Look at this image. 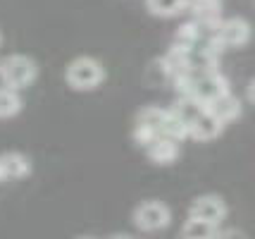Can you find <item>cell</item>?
<instances>
[{
	"mask_svg": "<svg viewBox=\"0 0 255 239\" xmlns=\"http://www.w3.org/2000/svg\"><path fill=\"white\" fill-rule=\"evenodd\" d=\"M81 239H91V237H81Z\"/></svg>",
	"mask_w": 255,
	"mask_h": 239,
	"instance_id": "22",
	"label": "cell"
},
{
	"mask_svg": "<svg viewBox=\"0 0 255 239\" xmlns=\"http://www.w3.org/2000/svg\"><path fill=\"white\" fill-rule=\"evenodd\" d=\"M0 172H2V180H24L31 175V160L17 151L2 153L0 156Z\"/></svg>",
	"mask_w": 255,
	"mask_h": 239,
	"instance_id": "8",
	"label": "cell"
},
{
	"mask_svg": "<svg viewBox=\"0 0 255 239\" xmlns=\"http://www.w3.org/2000/svg\"><path fill=\"white\" fill-rule=\"evenodd\" d=\"M248 101L255 103V79H251V84H248Z\"/></svg>",
	"mask_w": 255,
	"mask_h": 239,
	"instance_id": "18",
	"label": "cell"
},
{
	"mask_svg": "<svg viewBox=\"0 0 255 239\" xmlns=\"http://www.w3.org/2000/svg\"><path fill=\"white\" fill-rule=\"evenodd\" d=\"M172 220V211L162 201H143L133 208V223L143 232H157L165 230Z\"/></svg>",
	"mask_w": 255,
	"mask_h": 239,
	"instance_id": "3",
	"label": "cell"
},
{
	"mask_svg": "<svg viewBox=\"0 0 255 239\" xmlns=\"http://www.w3.org/2000/svg\"><path fill=\"white\" fill-rule=\"evenodd\" d=\"M215 239H246V235L236 228H227V230H217Z\"/></svg>",
	"mask_w": 255,
	"mask_h": 239,
	"instance_id": "17",
	"label": "cell"
},
{
	"mask_svg": "<svg viewBox=\"0 0 255 239\" xmlns=\"http://www.w3.org/2000/svg\"><path fill=\"white\" fill-rule=\"evenodd\" d=\"M208 110L227 127L229 122H234V120L241 117V101L229 91V93H224V96H220L217 101H212L210 105H208Z\"/></svg>",
	"mask_w": 255,
	"mask_h": 239,
	"instance_id": "9",
	"label": "cell"
},
{
	"mask_svg": "<svg viewBox=\"0 0 255 239\" xmlns=\"http://www.w3.org/2000/svg\"><path fill=\"white\" fill-rule=\"evenodd\" d=\"M112 239H131V237H124V235H120V237H112Z\"/></svg>",
	"mask_w": 255,
	"mask_h": 239,
	"instance_id": "19",
	"label": "cell"
},
{
	"mask_svg": "<svg viewBox=\"0 0 255 239\" xmlns=\"http://www.w3.org/2000/svg\"><path fill=\"white\" fill-rule=\"evenodd\" d=\"M0 182H2V172H0Z\"/></svg>",
	"mask_w": 255,
	"mask_h": 239,
	"instance_id": "20",
	"label": "cell"
},
{
	"mask_svg": "<svg viewBox=\"0 0 255 239\" xmlns=\"http://www.w3.org/2000/svg\"><path fill=\"white\" fill-rule=\"evenodd\" d=\"M186 12H191V19L217 29L222 22V0H189Z\"/></svg>",
	"mask_w": 255,
	"mask_h": 239,
	"instance_id": "6",
	"label": "cell"
},
{
	"mask_svg": "<svg viewBox=\"0 0 255 239\" xmlns=\"http://www.w3.org/2000/svg\"><path fill=\"white\" fill-rule=\"evenodd\" d=\"M169 110H172V113L177 115L179 120H181V122L191 129V125H193V122H196V120H198V117L205 113L208 108H205L203 103H198L196 98H191V96H179V101L174 103Z\"/></svg>",
	"mask_w": 255,
	"mask_h": 239,
	"instance_id": "12",
	"label": "cell"
},
{
	"mask_svg": "<svg viewBox=\"0 0 255 239\" xmlns=\"http://www.w3.org/2000/svg\"><path fill=\"white\" fill-rule=\"evenodd\" d=\"M189 218H198V220H205L210 225H220L224 218H227V204H224L222 196L217 194H203L198 196L189 208Z\"/></svg>",
	"mask_w": 255,
	"mask_h": 239,
	"instance_id": "5",
	"label": "cell"
},
{
	"mask_svg": "<svg viewBox=\"0 0 255 239\" xmlns=\"http://www.w3.org/2000/svg\"><path fill=\"white\" fill-rule=\"evenodd\" d=\"M0 43H2V34H0Z\"/></svg>",
	"mask_w": 255,
	"mask_h": 239,
	"instance_id": "21",
	"label": "cell"
},
{
	"mask_svg": "<svg viewBox=\"0 0 255 239\" xmlns=\"http://www.w3.org/2000/svg\"><path fill=\"white\" fill-rule=\"evenodd\" d=\"M143 151L155 165H172L179 158V141L169 137H155Z\"/></svg>",
	"mask_w": 255,
	"mask_h": 239,
	"instance_id": "7",
	"label": "cell"
},
{
	"mask_svg": "<svg viewBox=\"0 0 255 239\" xmlns=\"http://www.w3.org/2000/svg\"><path fill=\"white\" fill-rule=\"evenodd\" d=\"M186 2L189 0H145V7L155 17L169 19V17H177L181 12H186Z\"/></svg>",
	"mask_w": 255,
	"mask_h": 239,
	"instance_id": "13",
	"label": "cell"
},
{
	"mask_svg": "<svg viewBox=\"0 0 255 239\" xmlns=\"http://www.w3.org/2000/svg\"><path fill=\"white\" fill-rule=\"evenodd\" d=\"M162 137H169V139H174V141H184V139H189V127L169 110L165 120V127H162Z\"/></svg>",
	"mask_w": 255,
	"mask_h": 239,
	"instance_id": "16",
	"label": "cell"
},
{
	"mask_svg": "<svg viewBox=\"0 0 255 239\" xmlns=\"http://www.w3.org/2000/svg\"><path fill=\"white\" fill-rule=\"evenodd\" d=\"M253 36V26L248 19L244 17H229V19H222L217 31H215V41L220 43V48H241L251 41Z\"/></svg>",
	"mask_w": 255,
	"mask_h": 239,
	"instance_id": "4",
	"label": "cell"
},
{
	"mask_svg": "<svg viewBox=\"0 0 255 239\" xmlns=\"http://www.w3.org/2000/svg\"><path fill=\"white\" fill-rule=\"evenodd\" d=\"M19 110H22V98H19V93L7 89V86H2V89H0V120L14 117Z\"/></svg>",
	"mask_w": 255,
	"mask_h": 239,
	"instance_id": "15",
	"label": "cell"
},
{
	"mask_svg": "<svg viewBox=\"0 0 255 239\" xmlns=\"http://www.w3.org/2000/svg\"><path fill=\"white\" fill-rule=\"evenodd\" d=\"M38 77V65L36 60L29 55H7L5 60H0V79L2 84L12 89V91H22V89H29Z\"/></svg>",
	"mask_w": 255,
	"mask_h": 239,
	"instance_id": "2",
	"label": "cell"
},
{
	"mask_svg": "<svg viewBox=\"0 0 255 239\" xmlns=\"http://www.w3.org/2000/svg\"><path fill=\"white\" fill-rule=\"evenodd\" d=\"M65 81L74 91H96L105 81V67L100 60L91 55L74 57L65 69Z\"/></svg>",
	"mask_w": 255,
	"mask_h": 239,
	"instance_id": "1",
	"label": "cell"
},
{
	"mask_svg": "<svg viewBox=\"0 0 255 239\" xmlns=\"http://www.w3.org/2000/svg\"><path fill=\"white\" fill-rule=\"evenodd\" d=\"M167 113L165 108H157V105H145L138 110L136 115V125L148 129V132H153L157 137H162V127H165V120H167Z\"/></svg>",
	"mask_w": 255,
	"mask_h": 239,
	"instance_id": "11",
	"label": "cell"
},
{
	"mask_svg": "<svg viewBox=\"0 0 255 239\" xmlns=\"http://www.w3.org/2000/svg\"><path fill=\"white\" fill-rule=\"evenodd\" d=\"M222 129H224L222 122H220L210 110H205V113L200 115L198 120L191 125L189 137L196 139V141H212V139H217L220 134H222Z\"/></svg>",
	"mask_w": 255,
	"mask_h": 239,
	"instance_id": "10",
	"label": "cell"
},
{
	"mask_svg": "<svg viewBox=\"0 0 255 239\" xmlns=\"http://www.w3.org/2000/svg\"><path fill=\"white\" fill-rule=\"evenodd\" d=\"M215 235H217V228L205 220H198V218H189L181 228L184 239H215Z\"/></svg>",
	"mask_w": 255,
	"mask_h": 239,
	"instance_id": "14",
	"label": "cell"
}]
</instances>
